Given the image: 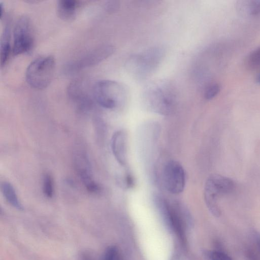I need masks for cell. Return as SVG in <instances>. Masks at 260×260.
Here are the masks:
<instances>
[{"label": "cell", "instance_id": "obj_15", "mask_svg": "<svg viewBox=\"0 0 260 260\" xmlns=\"http://www.w3.org/2000/svg\"><path fill=\"white\" fill-rule=\"evenodd\" d=\"M43 190L44 194L48 198H51L54 194L53 181L49 174H46L43 178Z\"/></svg>", "mask_w": 260, "mask_h": 260}, {"label": "cell", "instance_id": "obj_22", "mask_svg": "<svg viewBox=\"0 0 260 260\" xmlns=\"http://www.w3.org/2000/svg\"><path fill=\"white\" fill-rule=\"evenodd\" d=\"M253 236L260 253V234L258 233L255 232H254Z\"/></svg>", "mask_w": 260, "mask_h": 260}, {"label": "cell", "instance_id": "obj_10", "mask_svg": "<svg viewBox=\"0 0 260 260\" xmlns=\"http://www.w3.org/2000/svg\"><path fill=\"white\" fill-rule=\"evenodd\" d=\"M78 6L77 1L59 0L57 4V14L63 20H72L76 16Z\"/></svg>", "mask_w": 260, "mask_h": 260}, {"label": "cell", "instance_id": "obj_2", "mask_svg": "<svg viewBox=\"0 0 260 260\" xmlns=\"http://www.w3.org/2000/svg\"><path fill=\"white\" fill-rule=\"evenodd\" d=\"M234 186L232 179L222 175L214 174L208 177L204 188V198L208 208L214 216L219 217L221 214L218 203L219 197L232 191Z\"/></svg>", "mask_w": 260, "mask_h": 260}, {"label": "cell", "instance_id": "obj_12", "mask_svg": "<svg viewBox=\"0 0 260 260\" xmlns=\"http://www.w3.org/2000/svg\"><path fill=\"white\" fill-rule=\"evenodd\" d=\"M1 64L3 67L7 63L11 52L10 30L6 26L3 33L1 41Z\"/></svg>", "mask_w": 260, "mask_h": 260}, {"label": "cell", "instance_id": "obj_16", "mask_svg": "<svg viewBox=\"0 0 260 260\" xmlns=\"http://www.w3.org/2000/svg\"><path fill=\"white\" fill-rule=\"evenodd\" d=\"M208 256L210 260H233L226 252L219 250L209 252Z\"/></svg>", "mask_w": 260, "mask_h": 260}, {"label": "cell", "instance_id": "obj_21", "mask_svg": "<svg viewBox=\"0 0 260 260\" xmlns=\"http://www.w3.org/2000/svg\"><path fill=\"white\" fill-rule=\"evenodd\" d=\"M125 185L127 188L133 187L134 185V179L130 174H127L125 178Z\"/></svg>", "mask_w": 260, "mask_h": 260}, {"label": "cell", "instance_id": "obj_13", "mask_svg": "<svg viewBox=\"0 0 260 260\" xmlns=\"http://www.w3.org/2000/svg\"><path fill=\"white\" fill-rule=\"evenodd\" d=\"M240 9L243 13L256 15L260 13V1H243Z\"/></svg>", "mask_w": 260, "mask_h": 260}, {"label": "cell", "instance_id": "obj_4", "mask_svg": "<svg viewBox=\"0 0 260 260\" xmlns=\"http://www.w3.org/2000/svg\"><path fill=\"white\" fill-rule=\"evenodd\" d=\"M34 45L32 27L29 18L23 16L16 22L13 30V53L15 55L29 52Z\"/></svg>", "mask_w": 260, "mask_h": 260}, {"label": "cell", "instance_id": "obj_5", "mask_svg": "<svg viewBox=\"0 0 260 260\" xmlns=\"http://www.w3.org/2000/svg\"><path fill=\"white\" fill-rule=\"evenodd\" d=\"M162 181L166 190L171 193L176 194L182 192L186 176L182 165L174 160L167 162L163 168Z\"/></svg>", "mask_w": 260, "mask_h": 260}, {"label": "cell", "instance_id": "obj_14", "mask_svg": "<svg viewBox=\"0 0 260 260\" xmlns=\"http://www.w3.org/2000/svg\"><path fill=\"white\" fill-rule=\"evenodd\" d=\"M246 65L251 69L260 67V48L251 53L246 59Z\"/></svg>", "mask_w": 260, "mask_h": 260}, {"label": "cell", "instance_id": "obj_11", "mask_svg": "<svg viewBox=\"0 0 260 260\" xmlns=\"http://www.w3.org/2000/svg\"><path fill=\"white\" fill-rule=\"evenodd\" d=\"M1 190L5 198L11 206L18 210L23 209L16 191L11 183L8 182H3L1 184Z\"/></svg>", "mask_w": 260, "mask_h": 260}, {"label": "cell", "instance_id": "obj_8", "mask_svg": "<svg viewBox=\"0 0 260 260\" xmlns=\"http://www.w3.org/2000/svg\"><path fill=\"white\" fill-rule=\"evenodd\" d=\"M68 94L80 107L86 108L91 104L90 95L85 84L81 80H75L70 84Z\"/></svg>", "mask_w": 260, "mask_h": 260}, {"label": "cell", "instance_id": "obj_6", "mask_svg": "<svg viewBox=\"0 0 260 260\" xmlns=\"http://www.w3.org/2000/svg\"><path fill=\"white\" fill-rule=\"evenodd\" d=\"M115 50V47L110 45L99 46L80 58L67 64L66 67V72L68 74H72L85 68L98 64L112 55Z\"/></svg>", "mask_w": 260, "mask_h": 260}, {"label": "cell", "instance_id": "obj_7", "mask_svg": "<svg viewBox=\"0 0 260 260\" xmlns=\"http://www.w3.org/2000/svg\"><path fill=\"white\" fill-rule=\"evenodd\" d=\"M162 88L156 87L149 91L148 94V102L153 109L161 114L168 113L172 107V99Z\"/></svg>", "mask_w": 260, "mask_h": 260}, {"label": "cell", "instance_id": "obj_18", "mask_svg": "<svg viewBox=\"0 0 260 260\" xmlns=\"http://www.w3.org/2000/svg\"><path fill=\"white\" fill-rule=\"evenodd\" d=\"M104 260H120L117 248L114 246L108 247L104 255Z\"/></svg>", "mask_w": 260, "mask_h": 260}, {"label": "cell", "instance_id": "obj_3", "mask_svg": "<svg viewBox=\"0 0 260 260\" xmlns=\"http://www.w3.org/2000/svg\"><path fill=\"white\" fill-rule=\"evenodd\" d=\"M94 100L106 109L116 108L124 95L123 87L117 82L102 80L96 82L92 88Z\"/></svg>", "mask_w": 260, "mask_h": 260}, {"label": "cell", "instance_id": "obj_17", "mask_svg": "<svg viewBox=\"0 0 260 260\" xmlns=\"http://www.w3.org/2000/svg\"><path fill=\"white\" fill-rule=\"evenodd\" d=\"M220 91V86L217 84H213L207 87L205 92V98L210 100L216 96Z\"/></svg>", "mask_w": 260, "mask_h": 260}, {"label": "cell", "instance_id": "obj_24", "mask_svg": "<svg viewBox=\"0 0 260 260\" xmlns=\"http://www.w3.org/2000/svg\"><path fill=\"white\" fill-rule=\"evenodd\" d=\"M256 81L257 83L260 84V73L256 77Z\"/></svg>", "mask_w": 260, "mask_h": 260}, {"label": "cell", "instance_id": "obj_1", "mask_svg": "<svg viewBox=\"0 0 260 260\" xmlns=\"http://www.w3.org/2000/svg\"><path fill=\"white\" fill-rule=\"evenodd\" d=\"M55 68V60L53 56L48 55L37 58L26 69V82L35 89H44L51 83Z\"/></svg>", "mask_w": 260, "mask_h": 260}, {"label": "cell", "instance_id": "obj_9", "mask_svg": "<svg viewBox=\"0 0 260 260\" xmlns=\"http://www.w3.org/2000/svg\"><path fill=\"white\" fill-rule=\"evenodd\" d=\"M111 149L113 154L122 166L127 164V137L125 133L122 131L114 133L111 138Z\"/></svg>", "mask_w": 260, "mask_h": 260}, {"label": "cell", "instance_id": "obj_23", "mask_svg": "<svg viewBox=\"0 0 260 260\" xmlns=\"http://www.w3.org/2000/svg\"><path fill=\"white\" fill-rule=\"evenodd\" d=\"M3 9H4V7H3V5L2 4H1V5H0V17H1V18L3 17L2 16H3V14L4 13Z\"/></svg>", "mask_w": 260, "mask_h": 260}, {"label": "cell", "instance_id": "obj_19", "mask_svg": "<svg viewBox=\"0 0 260 260\" xmlns=\"http://www.w3.org/2000/svg\"><path fill=\"white\" fill-rule=\"evenodd\" d=\"M247 260H260L259 255L256 250L251 246L248 247L245 250Z\"/></svg>", "mask_w": 260, "mask_h": 260}, {"label": "cell", "instance_id": "obj_20", "mask_svg": "<svg viewBox=\"0 0 260 260\" xmlns=\"http://www.w3.org/2000/svg\"><path fill=\"white\" fill-rule=\"evenodd\" d=\"M119 7V3L117 1H111L108 2L106 4V8L108 12H114L116 11Z\"/></svg>", "mask_w": 260, "mask_h": 260}]
</instances>
